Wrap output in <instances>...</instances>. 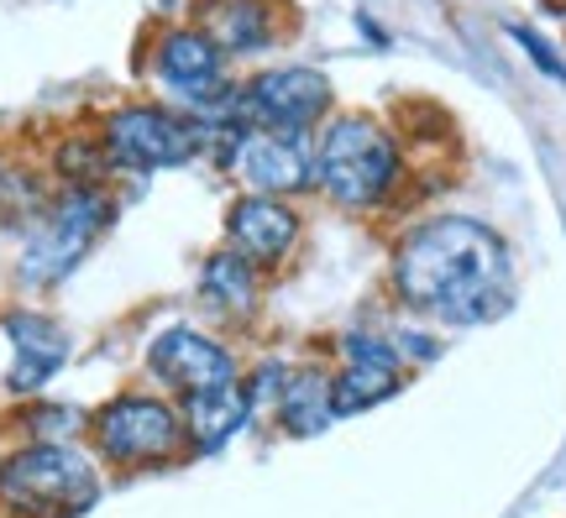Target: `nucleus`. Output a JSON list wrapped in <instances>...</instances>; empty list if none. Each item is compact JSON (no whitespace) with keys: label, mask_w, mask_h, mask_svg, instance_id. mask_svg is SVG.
<instances>
[{"label":"nucleus","mask_w":566,"mask_h":518,"mask_svg":"<svg viewBox=\"0 0 566 518\" xmlns=\"http://www.w3.org/2000/svg\"><path fill=\"white\" fill-rule=\"evenodd\" d=\"M399 141L373 116H336L315 141V189L342 210H378L399 189Z\"/></svg>","instance_id":"7ed1b4c3"},{"label":"nucleus","mask_w":566,"mask_h":518,"mask_svg":"<svg viewBox=\"0 0 566 518\" xmlns=\"http://www.w3.org/2000/svg\"><path fill=\"white\" fill-rule=\"evenodd\" d=\"M325 110H331V84L321 68H268L247 89H237V120L263 131L304 137L315 120H325Z\"/></svg>","instance_id":"6e6552de"},{"label":"nucleus","mask_w":566,"mask_h":518,"mask_svg":"<svg viewBox=\"0 0 566 518\" xmlns=\"http://www.w3.org/2000/svg\"><path fill=\"white\" fill-rule=\"evenodd\" d=\"M394 351H399L405 361H430L441 346H436L430 336H420V330H399V336H394Z\"/></svg>","instance_id":"6ab92c4d"},{"label":"nucleus","mask_w":566,"mask_h":518,"mask_svg":"<svg viewBox=\"0 0 566 518\" xmlns=\"http://www.w3.org/2000/svg\"><path fill=\"white\" fill-rule=\"evenodd\" d=\"M509 38H514L530 53V59H535V68H541V74H551V80L566 84V63L556 59V47H546V38H535L530 27H509Z\"/></svg>","instance_id":"a211bd4d"},{"label":"nucleus","mask_w":566,"mask_h":518,"mask_svg":"<svg viewBox=\"0 0 566 518\" xmlns=\"http://www.w3.org/2000/svg\"><path fill=\"white\" fill-rule=\"evenodd\" d=\"M158 80L184 95V101L195 105V110H221L216 101H237V95H226V53L216 42L205 38L200 27H179V32H168L158 42Z\"/></svg>","instance_id":"f8f14e48"},{"label":"nucleus","mask_w":566,"mask_h":518,"mask_svg":"<svg viewBox=\"0 0 566 518\" xmlns=\"http://www.w3.org/2000/svg\"><path fill=\"white\" fill-rule=\"evenodd\" d=\"M388 283L415 315L441 325H488L514 299V257L493 225L441 215L399 236Z\"/></svg>","instance_id":"f257e3e1"},{"label":"nucleus","mask_w":566,"mask_h":518,"mask_svg":"<svg viewBox=\"0 0 566 518\" xmlns=\"http://www.w3.org/2000/svg\"><path fill=\"white\" fill-rule=\"evenodd\" d=\"M0 330L11 340V372H6V388L27 399V393H42L48 382L59 378L69 357H74V340L53 315L42 309H6L0 315Z\"/></svg>","instance_id":"9b49d317"},{"label":"nucleus","mask_w":566,"mask_h":518,"mask_svg":"<svg viewBox=\"0 0 566 518\" xmlns=\"http://www.w3.org/2000/svg\"><path fill=\"white\" fill-rule=\"evenodd\" d=\"M279 430L294 440H310L336 424V388H331V372L325 367H289L279 399Z\"/></svg>","instance_id":"2eb2a0df"},{"label":"nucleus","mask_w":566,"mask_h":518,"mask_svg":"<svg viewBox=\"0 0 566 518\" xmlns=\"http://www.w3.org/2000/svg\"><path fill=\"white\" fill-rule=\"evenodd\" d=\"M231 168L247 189H258L268 200L283 194H304L315 189V141L289 137V131H263V126H242L231 141Z\"/></svg>","instance_id":"1a4fd4ad"},{"label":"nucleus","mask_w":566,"mask_h":518,"mask_svg":"<svg viewBox=\"0 0 566 518\" xmlns=\"http://www.w3.org/2000/svg\"><path fill=\"white\" fill-rule=\"evenodd\" d=\"M101 498V466L80 445L27 440L0 456V518H80Z\"/></svg>","instance_id":"f03ea898"},{"label":"nucleus","mask_w":566,"mask_h":518,"mask_svg":"<svg viewBox=\"0 0 566 518\" xmlns=\"http://www.w3.org/2000/svg\"><path fill=\"white\" fill-rule=\"evenodd\" d=\"M90 445L116 472H153V466H174L189 451V424L174 399L132 388L90 414Z\"/></svg>","instance_id":"20e7f679"},{"label":"nucleus","mask_w":566,"mask_h":518,"mask_svg":"<svg viewBox=\"0 0 566 518\" xmlns=\"http://www.w3.org/2000/svg\"><path fill=\"white\" fill-rule=\"evenodd\" d=\"M200 32L221 53H258V47L273 42V21H268L263 0H205Z\"/></svg>","instance_id":"f3484780"},{"label":"nucleus","mask_w":566,"mask_h":518,"mask_svg":"<svg viewBox=\"0 0 566 518\" xmlns=\"http://www.w3.org/2000/svg\"><path fill=\"white\" fill-rule=\"evenodd\" d=\"M195 299L216 319H252V309L263 299V267H252L242 252L221 246V252H210V257L200 262Z\"/></svg>","instance_id":"4468645a"},{"label":"nucleus","mask_w":566,"mask_h":518,"mask_svg":"<svg viewBox=\"0 0 566 518\" xmlns=\"http://www.w3.org/2000/svg\"><path fill=\"white\" fill-rule=\"evenodd\" d=\"M111 225V200L101 189H63L27 220V241L17 252L21 288H59Z\"/></svg>","instance_id":"39448f33"},{"label":"nucleus","mask_w":566,"mask_h":518,"mask_svg":"<svg viewBox=\"0 0 566 518\" xmlns=\"http://www.w3.org/2000/svg\"><path fill=\"white\" fill-rule=\"evenodd\" d=\"M342 367H336V419L346 414H363L373 403L394 399L405 388V357L394 351L388 336H373V330H346L342 336Z\"/></svg>","instance_id":"9d476101"},{"label":"nucleus","mask_w":566,"mask_h":518,"mask_svg":"<svg viewBox=\"0 0 566 518\" xmlns=\"http://www.w3.org/2000/svg\"><path fill=\"white\" fill-rule=\"evenodd\" d=\"M252 382H231V388H216V393H200V399H184V424H189V451H221L226 440H237L247 419H252Z\"/></svg>","instance_id":"dca6fc26"},{"label":"nucleus","mask_w":566,"mask_h":518,"mask_svg":"<svg viewBox=\"0 0 566 518\" xmlns=\"http://www.w3.org/2000/svg\"><path fill=\"white\" fill-rule=\"evenodd\" d=\"M200 126L158 105H122L105 116V158L116 168H179L200 152Z\"/></svg>","instance_id":"423d86ee"},{"label":"nucleus","mask_w":566,"mask_h":518,"mask_svg":"<svg viewBox=\"0 0 566 518\" xmlns=\"http://www.w3.org/2000/svg\"><path fill=\"white\" fill-rule=\"evenodd\" d=\"M226 246L242 252L252 267H279V262L300 246V210L289 200L247 194V200H237L231 215H226Z\"/></svg>","instance_id":"ddd939ff"},{"label":"nucleus","mask_w":566,"mask_h":518,"mask_svg":"<svg viewBox=\"0 0 566 518\" xmlns=\"http://www.w3.org/2000/svg\"><path fill=\"white\" fill-rule=\"evenodd\" d=\"M147 372L179 399H200V393L242 382V367L231 357V346L216 340L210 330H200V325H168L163 336L147 340Z\"/></svg>","instance_id":"0eeeda50"}]
</instances>
